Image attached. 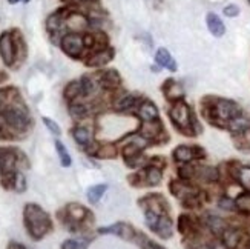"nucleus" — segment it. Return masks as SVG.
I'll return each instance as SVG.
<instances>
[{
	"instance_id": "nucleus-1",
	"label": "nucleus",
	"mask_w": 250,
	"mask_h": 249,
	"mask_svg": "<svg viewBox=\"0 0 250 249\" xmlns=\"http://www.w3.org/2000/svg\"><path fill=\"white\" fill-rule=\"evenodd\" d=\"M32 128L29 108L16 86L0 88V140H19Z\"/></svg>"
},
{
	"instance_id": "nucleus-2",
	"label": "nucleus",
	"mask_w": 250,
	"mask_h": 249,
	"mask_svg": "<svg viewBox=\"0 0 250 249\" xmlns=\"http://www.w3.org/2000/svg\"><path fill=\"white\" fill-rule=\"evenodd\" d=\"M29 168V160L19 148L0 146V185L6 191L25 192L26 177L23 171Z\"/></svg>"
},
{
	"instance_id": "nucleus-3",
	"label": "nucleus",
	"mask_w": 250,
	"mask_h": 249,
	"mask_svg": "<svg viewBox=\"0 0 250 249\" xmlns=\"http://www.w3.org/2000/svg\"><path fill=\"white\" fill-rule=\"evenodd\" d=\"M23 225L28 235L34 242H40L42 239L52 232L54 223L49 214L39 206L37 203H26L23 208Z\"/></svg>"
},
{
	"instance_id": "nucleus-4",
	"label": "nucleus",
	"mask_w": 250,
	"mask_h": 249,
	"mask_svg": "<svg viewBox=\"0 0 250 249\" xmlns=\"http://www.w3.org/2000/svg\"><path fill=\"white\" fill-rule=\"evenodd\" d=\"M0 57L8 68H17L26 59V43L19 29L0 34Z\"/></svg>"
},
{
	"instance_id": "nucleus-5",
	"label": "nucleus",
	"mask_w": 250,
	"mask_h": 249,
	"mask_svg": "<svg viewBox=\"0 0 250 249\" xmlns=\"http://www.w3.org/2000/svg\"><path fill=\"white\" fill-rule=\"evenodd\" d=\"M59 220L63 223L64 228H68L71 232H80L88 229L94 223L92 212L80 203H68L63 209L57 214Z\"/></svg>"
},
{
	"instance_id": "nucleus-6",
	"label": "nucleus",
	"mask_w": 250,
	"mask_h": 249,
	"mask_svg": "<svg viewBox=\"0 0 250 249\" xmlns=\"http://www.w3.org/2000/svg\"><path fill=\"white\" fill-rule=\"evenodd\" d=\"M84 32H64L57 42L60 49L69 56L71 59H83L86 60L88 57V49H86V43H84Z\"/></svg>"
},
{
	"instance_id": "nucleus-7",
	"label": "nucleus",
	"mask_w": 250,
	"mask_h": 249,
	"mask_svg": "<svg viewBox=\"0 0 250 249\" xmlns=\"http://www.w3.org/2000/svg\"><path fill=\"white\" fill-rule=\"evenodd\" d=\"M145 219L149 229L161 239H170L173 234V225L169 215H158L150 211H145Z\"/></svg>"
},
{
	"instance_id": "nucleus-8",
	"label": "nucleus",
	"mask_w": 250,
	"mask_h": 249,
	"mask_svg": "<svg viewBox=\"0 0 250 249\" xmlns=\"http://www.w3.org/2000/svg\"><path fill=\"white\" fill-rule=\"evenodd\" d=\"M163 176H161V169L155 165H149L146 168H143L140 172H137V174L134 177H129V181L132 183V185H135L137 188H150V186H157L160 185Z\"/></svg>"
},
{
	"instance_id": "nucleus-9",
	"label": "nucleus",
	"mask_w": 250,
	"mask_h": 249,
	"mask_svg": "<svg viewBox=\"0 0 250 249\" xmlns=\"http://www.w3.org/2000/svg\"><path fill=\"white\" fill-rule=\"evenodd\" d=\"M138 204L145 211H150L158 215H167V211H169V204L166 199L160 196V194H150V196L141 197Z\"/></svg>"
},
{
	"instance_id": "nucleus-10",
	"label": "nucleus",
	"mask_w": 250,
	"mask_h": 249,
	"mask_svg": "<svg viewBox=\"0 0 250 249\" xmlns=\"http://www.w3.org/2000/svg\"><path fill=\"white\" fill-rule=\"evenodd\" d=\"M170 118L173 123L183 129L189 128L192 122V114H190V108L188 106V103H184L183 100L175 102V105L170 108Z\"/></svg>"
},
{
	"instance_id": "nucleus-11",
	"label": "nucleus",
	"mask_w": 250,
	"mask_h": 249,
	"mask_svg": "<svg viewBox=\"0 0 250 249\" xmlns=\"http://www.w3.org/2000/svg\"><path fill=\"white\" fill-rule=\"evenodd\" d=\"M100 235H106V234H112L115 237H120L123 240H134L135 239V229L130 225L125 223V222H117L111 226H104V228H99Z\"/></svg>"
},
{
	"instance_id": "nucleus-12",
	"label": "nucleus",
	"mask_w": 250,
	"mask_h": 249,
	"mask_svg": "<svg viewBox=\"0 0 250 249\" xmlns=\"http://www.w3.org/2000/svg\"><path fill=\"white\" fill-rule=\"evenodd\" d=\"M240 106H238L235 102L232 100H226V99H221L215 103L213 106V114L221 118V120H232V118L241 115L240 114Z\"/></svg>"
},
{
	"instance_id": "nucleus-13",
	"label": "nucleus",
	"mask_w": 250,
	"mask_h": 249,
	"mask_svg": "<svg viewBox=\"0 0 250 249\" xmlns=\"http://www.w3.org/2000/svg\"><path fill=\"white\" fill-rule=\"evenodd\" d=\"M112 59H114V49L103 48V49H99L94 54H91V56L84 60V65L89 68H100V67H104V65L109 63Z\"/></svg>"
},
{
	"instance_id": "nucleus-14",
	"label": "nucleus",
	"mask_w": 250,
	"mask_h": 249,
	"mask_svg": "<svg viewBox=\"0 0 250 249\" xmlns=\"http://www.w3.org/2000/svg\"><path fill=\"white\" fill-rule=\"evenodd\" d=\"M204 157V151H201V148H189V146H177L175 151H173V158L180 163H189L193 158H200Z\"/></svg>"
},
{
	"instance_id": "nucleus-15",
	"label": "nucleus",
	"mask_w": 250,
	"mask_h": 249,
	"mask_svg": "<svg viewBox=\"0 0 250 249\" xmlns=\"http://www.w3.org/2000/svg\"><path fill=\"white\" fill-rule=\"evenodd\" d=\"M170 191L177 199H181L184 202L189 200V199L197 197V194H198L197 188L186 185V183H183V181H172L170 183Z\"/></svg>"
},
{
	"instance_id": "nucleus-16",
	"label": "nucleus",
	"mask_w": 250,
	"mask_h": 249,
	"mask_svg": "<svg viewBox=\"0 0 250 249\" xmlns=\"http://www.w3.org/2000/svg\"><path fill=\"white\" fill-rule=\"evenodd\" d=\"M71 134H72V137L75 140V143H77L79 146H82V148H84V151L94 145L92 133L86 126H74L71 129Z\"/></svg>"
},
{
	"instance_id": "nucleus-17",
	"label": "nucleus",
	"mask_w": 250,
	"mask_h": 249,
	"mask_svg": "<svg viewBox=\"0 0 250 249\" xmlns=\"http://www.w3.org/2000/svg\"><path fill=\"white\" fill-rule=\"evenodd\" d=\"M97 79H99V83L103 90H112V88H117L118 85L122 82V77L120 74H118L115 69H107L104 72H100V74H95Z\"/></svg>"
},
{
	"instance_id": "nucleus-18",
	"label": "nucleus",
	"mask_w": 250,
	"mask_h": 249,
	"mask_svg": "<svg viewBox=\"0 0 250 249\" xmlns=\"http://www.w3.org/2000/svg\"><path fill=\"white\" fill-rule=\"evenodd\" d=\"M155 63L158 65V68H165L169 71H177V62L172 57V54L166 48H158L155 52Z\"/></svg>"
},
{
	"instance_id": "nucleus-19",
	"label": "nucleus",
	"mask_w": 250,
	"mask_h": 249,
	"mask_svg": "<svg viewBox=\"0 0 250 249\" xmlns=\"http://www.w3.org/2000/svg\"><path fill=\"white\" fill-rule=\"evenodd\" d=\"M206 23H208V29L210 31V34L213 37H221L226 32V26L223 23V20L216 16L215 13H209L206 16Z\"/></svg>"
},
{
	"instance_id": "nucleus-20",
	"label": "nucleus",
	"mask_w": 250,
	"mask_h": 249,
	"mask_svg": "<svg viewBox=\"0 0 250 249\" xmlns=\"http://www.w3.org/2000/svg\"><path fill=\"white\" fill-rule=\"evenodd\" d=\"M138 115L141 120H145V122H154L158 117V110L150 100H143L138 108Z\"/></svg>"
},
{
	"instance_id": "nucleus-21",
	"label": "nucleus",
	"mask_w": 250,
	"mask_h": 249,
	"mask_svg": "<svg viewBox=\"0 0 250 249\" xmlns=\"http://www.w3.org/2000/svg\"><path fill=\"white\" fill-rule=\"evenodd\" d=\"M63 97H64V100H68L69 103L79 100L80 97H82V85H80V80H71L66 86H64Z\"/></svg>"
},
{
	"instance_id": "nucleus-22",
	"label": "nucleus",
	"mask_w": 250,
	"mask_h": 249,
	"mask_svg": "<svg viewBox=\"0 0 250 249\" xmlns=\"http://www.w3.org/2000/svg\"><path fill=\"white\" fill-rule=\"evenodd\" d=\"M229 129L233 134H244L250 129V120L243 115H238L229 120Z\"/></svg>"
},
{
	"instance_id": "nucleus-23",
	"label": "nucleus",
	"mask_w": 250,
	"mask_h": 249,
	"mask_svg": "<svg viewBox=\"0 0 250 249\" xmlns=\"http://www.w3.org/2000/svg\"><path fill=\"white\" fill-rule=\"evenodd\" d=\"M241 240V232L238 229H233V228H229L223 232V243L227 249H233L238 246Z\"/></svg>"
},
{
	"instance_id": "nucleus-24",
	"label": "nucleus",
	"mask_w": 250,
	"mask_h": 249,
	"mask_svg": "<svg viewBox=\"0 0 250 249\" xmlns=\"http://www.w3.org/2000/svg\"><path fill=\"white\" fill-rule=\"evenodd\" d=\"M165 92H166V97H167V99L172 100V102H178V100H181V97L184 95L183 88H181V86H180L178 83L173 82V80H170L169 83H166Z\"/></svg>"
},
{
	"instance_id": "nucleus-25",
	"label": "nucleus",
	"mask_w": 250,
	"mask_h": 249,
	"mask_svg": "<svg viewBox=\"0 0 250 249\" xmlns=\"http://www.w3.org/2000/svg\"><path fill=\"white\" fill-rule=\"evenodd\" d=\"M106 191H107V185H104V183H100V185L91 186L88 189V192H86V196H88V200L91 203H99Z\"/></svg>"
},
{
	"instance_id": "nucleus-26",
	"label": "nucleus",
	"mask_w": 250,
	"mask_h": 249,
	"mask_svg": "<svg viewBox=\"0 0 250 249\" xmlns=\"http://www.w3.org/2000/svg\"><path fill=\"white\" fill-rule=\"evenodd\" d=\"M54 145H56V149H57V154H59V158H60V165L63 168H69L72 165V158H71V156L68 153L66 146H64L60 140H56V143H54Z\"/></svg>"
},
{
	"instance_id": "nucleus-27",
	"label": "nucleus",
	"mask_w": 250,
	"mask_h": 249,
	"mask_svg": "<svg viewBox=\"0 0 250 249\" xmlns=\"http://www.w3.org/2000/svg\"><path fill=\"white\" fill-rule=\"evenodd\" d=\"M208 226H209V229L216 235H223V232L227 229L226 223L220 217H216V215H210V217H208Z\"/></svg>"
},
{
	"instance_id": "nucleus-28",
	"label": "nucleus",
	"mask_w": 250,
	"mask_h": 249,
	"mask_svg": "<svg viewBox=\"0 0 250 249\" xmlns=\"http://www.w3.org/2000/svg\"><path fill=\"white\" fill-rule=\"evenodd\" d=\"M89 239L80 237V239H68L62 243V249H86L88 248Z\"/></svg>"
},
{
	"instance_id": "nucleus-29",
	"label": "nucleus",
	"mask_w": 250,
	"mask_h": 249,
	"mask_svg": "<svg viewBox=\"0 0 250 249\" xmlns=\"http://www.w3.org/2000/svg\"><path fill=\"white\" fill-rule=\"evenodd\" d=\"M135 103H137L135 95L126 94V95L120 97V99L117 100V103H115V110H117V111H127V110H130V108H132Z\"/></svg>"
},
{
	"instance_id": "nucleus-30",
	"label": "nucleus",
	"mask_w": 250,
	"mask_h": 249,
	"mask_svg": "<svg viewBox=\"0 0 250 249\" xmlns=\"http://www.w3.org/2000/svg\"><path fill=\"white\" fill-rule=\"evenodd\" d=\"M178 229L184 235H189L192 232L193 225H192V220H190L189 215H181V217L178 219Z\"/></svg>"
},
{
	"instance_id": "nucleus-31",
	"label": "nucleus",
	"mask_w": 250,
	"mask_h": 249,
	"mask_svg": "<svg viewBox=\"0 0 250 249\" xmlns=\"http://www.w3.org/2000/svg\"><path fill=\"white\" fill-rule=\"evenodd\" d=\"M238 180L246 188V191L250 192V166H243L238 169Z\"/></svg>"
},
{
	"instance_id": "nucleus-32",
	"label": "nucleus",
	"mask_w": 250,
	"mask_h": 249,
	"mask_svg": "<svg viewBox=\"0 0 250 249\" xmlns=\"http://www.w3.org/2000/svg\"><path fill=\"white\" fill-rule=\"evenodd\" d=\"M42 120H43V123H45V126L49 129V133H51L52 136H56V137H60V136H62V129H60V126L57 125V122H54L52 118H49V117H43Z\"/></svg>"
},
{
	"instance_id": "nucleus-33",
	"label": "nucleus",
	"mask_w": 250,
	"mask_h": 249,
	"mask_svg": "<svg viewBox=\"0 0 250 249\" xmlns=\"http://www.w3.org/2000/svg\"><path fill=\"white\" fill-rule=\"evenodd\" d=\"M235 206L240 211L250 212V196H240L235 202Z\"/></svg>"
},
{
	"instance_id": "nucleus-34",
	"label": "nucleus",
	"mask_w": 250,
	"mask_h": 249,
	"mask_svg": "<svg viewBox=\"0 0 250 249\" xmlns=\"http://www.w3.org/2000/svg\"><path fill=\"white\" fill-rule=\"evenodd\" d=\"M201 177L206 180V181H215L218 180V171H216L215 168H204L201 169Z\"/></svg>"
},
{
	"instance_id": "nucleus-35",
	"label": "nucleus",
	"mask_w": 250,
	"mask_h": 249,
	"mask_svg": "<svg viewBox=\"0 0 250 249\" xmlns=\"http://www.w3.org/2000/svg\"><path fill=\"white\" fill-rule=\"evenodd\" d=\"M223 14H224L226 17H236L238 14H240V6H238V5H233V3L227 5V6H224V9H223Z\"/></svg>"
},
{
	"instance_id": "nucleus-36",
	"label": "nucleus",
	"mask_w": 250,
	"mask_h": 249,
	"mask_svg": "<svg viewBox=\"0 0 250 249\" xmlns=\"http://www.w3.org/2000/svg\"><path fill=\"white\" fill-rule=\"evenodd\" d=\"M140 239H141V246H143V249H165V248H163V246L157 245L155 242H152V240H147L145 235H141Z\"/></svg>"
},
{
	"instance_id": "nucleus-37",
	"label": "nucleus",
	"mask_w": 250,
	"mask_h": 249,
	"mask_svg": "<svg viewBox=\"0 0 250 249\" xmlns=\"http://www.w3.org/2000/svg\"><path fill=\"white\" fill-rule=\"evenodd\" d=\"M218 204H220V208H223L226 211H230V209L235 208V202L232 199H229V197H223Z\"/></svg>"
},
{
	"instance_id": "nucleus-38",
	"label": "nucleus",
	"mask_w": 250,
	"mask_h": 249,
	"mask_svg": "<svg viewBox=\"0 0 250 249\" xmlns=\"http://www.w3.org/2000/svg\"><path fill=\"white\" fill-rule=\"evenodd\" d=\"M8 249H28V248H26L25 245L19 243V242H9Z\"/></svg>"
},
{
	"instance_id": "nucleus-39",
	"label": "nucleus",
	"mask_w": 250,
	"mask_h": 249,
	"mask_svg": "<svg viewBox=\"0 0 250 249\" xmlns=\"http://www.w3.org/2000/svg\"><path fill=\"white\" fill-rule=\"evenodd\" d=\"M6 80H8V74L3 72V71H0V83H3V82H6Z\"/></svg>"
},
{
	"instance_id": "nucleus-40",
	"label": "nucleus",
	"mask_w": 250,
	"mask_h": 249,
	"mask_svg": "<svg viewBox=\"0 0 250 249\" xmlns=\"http://www.w3.org/2000/svg\"><path fill=\"white\" fill-rule=\"evenodd\" d=\"M19 2H21V3H28L29 0H8V3H9V5H16V3H19Z\"/></svg>"
},
{
	"instance_id": "nucleus-41",
	"label": "nucleus",
	"mask_w": 250,
	"mask_h": 249,
	"mask_svg": "<svg viewBox=\"0 0 250 249\" xmlns=\"http://www.w3.org/2000/svg\"><path fill=\"white\" fill-rule=\"evenodd\" d=\"M249 3H250V0H249Z\"/></svg>"
}]
</instances>
